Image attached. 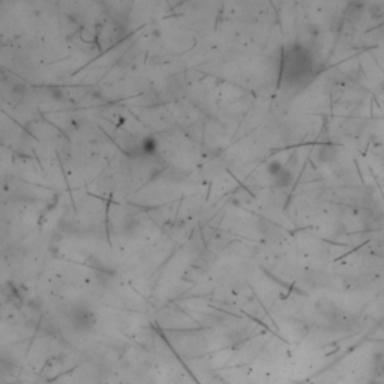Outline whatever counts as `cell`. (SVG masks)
Instances as JSON below:
<instances>
[{
    "mask_svg": "<svg viewBox=\"0 0 384 384\" xmlns=\"http://www.w3.org/2000/svg\"><path fill=\"white\" fill-rule=\"evenodd\" d=\"M158 149V143L153 140V138H146V140H143L141 143V152L144 155H153Z\"/></svg>",
    "mask_w": 384,
    "mask_h": 384,
    "instance_id": "7a4b0ae2",
    "label": "cell"
},
{
    "mask_svg": "<svg viewBox=\"0 0 384 384\" xmlns=\"http://www.w3.org/2000/svg\"><path fill=\"white\" fill-rule=\"evenodd\" d=\"M315 72L312 54L300 45L287 47L282 57L281 77L287 86H299L308 81Z\"/></svg>",
    "mask_w": 384,
    "mask_h": 384,
    "instance_id": "6da1fadb",
    "label": "cell"
}]
</instances>
